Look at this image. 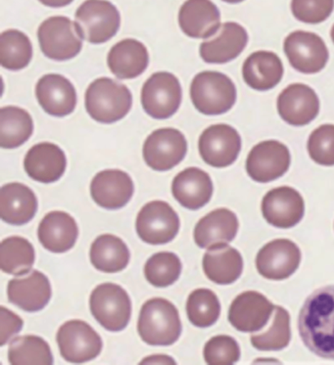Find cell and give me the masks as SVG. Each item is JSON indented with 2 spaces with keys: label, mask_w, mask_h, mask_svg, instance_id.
<instances>
[{
  "label": "cell",
  "mask_w": 334,
  "mask_h": 365,
  "mask_svg": "<svg viewBox=\"0 0 334 365\" xmlns=\"http://www.w3.org/2000/svg\"><path fill=\"white\" fill-rule=\"evenodd\" d=\"M298 328L304 345L315 356L334 361V285L318 289L305 301Z\"/></svg>",
  "instance_id": "cell-1"
},
{
  "label": "cell",
  "mask_w": 334,
  "mask_h": 365,
  "mask_svg": "<svg viewBox=\"0 0 334 365\" xmlns=\"http://www.w3.org/2000/svg\"><path fill=\"white\" fill-rule=\"evenodd\" d=\"M141 340L150 346H171L181 334L177 308L162 298L147 301L141 308L138 323Z\"/></svg>",
  "instance_id": "cell-2"
},
{
  "label": "cell",
  "mask_w": 334,
  "mask_h": 365,
  "mask_svg": "<svg viewBox=\"0 0 334 365\" xmlns=\"http://www.w3.org/2000/svg\"><path fill=\"white\" fill-rule=\"evenodd\" d=\"M133 97L130 89L109 78H100L88 86L86 109L96 122L113 123L131 111Z\"/></svg>",
  "instance_id": "cell-3"
},
{
  "label": "cell",
  "mask_w": 334,
  "mask_h": 365,
  "mask_svg": "<svg viewBox=\"0 0 334 365\" xmlns=\"http://www.w3.org/2000/svg\"><path fill=\"white\" fill-rule=\"evenodd\" d=\"M235 83L228 76L214 71L199 73L192 81V103L202 114L217 115L230 111L236 101Z\"/></svg>",
  "instance_id": "cell-4"
},
{
  "label": "cell",
  "mask_w": 334,
  "mask_h": 365,
  "mask_svg": "<svg viewBox=\"0 0 334 365\" xmlns=\"http://www.w3.org/2000/svg\"><path fill=\"white\" fill-rule=\"evenodd\" d=\"M75 18L79 35L91 43H106L120 28V13L107 0H86L79 7Z\"/></svg>",
  "instance_id": "cell-5"
},
{
  "label": "cell",
  "mask_w": 334,
  "mask_h": 365,
  "mask_svg": "<svg viewBox=\"0 0 334 365\" xmlns=\"http://www.w3.org/2000/svg\"><path fill=\"white\" fill-rule=\"evenodd\" d=\"M89 306L96 322L112 332H119L127 327L131 315L130 296L121 286L104 283L91 293Z\"/></svg>",
  "instance_id": "cell-6"
},
{
  "label": "cell",
  "mask_w": 334,
  "mask_h": 365,
  "mask_svg": "<svg viewBox=\"0 0 334 365\" xmlns=\"http://www.w3.org/2000/svg\"><path fill=\"white\" fill-rule=\"evenodd\" d=\"M38 36L41 51L55 61L72 59L83 48V38L79 35L76 23L63 16L44 21L39 26Z\"/></svg>",
  "instance_id": "cell-7"
},
{
  "label": "cell",
  "mask_w": 334,
  "mask_h": 365,
  "mask_svg": "<svg viewBox=\"0 0 334 365\" xmlns=\"http://www.w3.org/2000/svg\"><path fill=\"white\" fill-rule=\"evenodd\" d=\"M181 97L183 91L177 77L167 72L155 73L144 83L141 104L150 117L165 120L178 112Z\"/></svg>",
  "instance_id": "cell-8"
},
{
  "label": "cell",
  "mask_w": 334,
  "mask_h": 365,
  "mask_svg": "<svg viewBox=\"0 0 334 365\" xmlns=\"http://www.w3.org/2000/svg\"><path fill=\"white\" fill-rule=\"evenodd\" d=\"M60 353L66 361L84 364L97 358L102 350L101 337L91 325L81 320H71L57 333Z\"/></svg>",
  "instance_id": "cell-9"
},
{
  "label": "cell",
  "mask_w": 334,
  "mask_h": 365,
  "mask_svg": "<svg viewBox=\"0 0 334 365\" xmlns=\"http://www.w3.org/2000/svg\"><path fill=\"white\" fill-rule=\"evenodd\" d=\"M180 225L177 212L163 201L146 204L138 212L136 223L139 238L151 245H163L173 241Z\"/></svg>",
  "instance_id": "cell-10"
},
{
  "label": "cell",
  "mask_w": 334,
  "mask_h": 365,
  "mask_svg": "<svg viewBox=\"0 0 334 365\" xmlns=\"http://www.w3.org/2000/svg\"><path fill=\"white\" fill-rule=\"evenodd\" d=\"M188 143L185 135L176 128L153 131L143 145V158L147 165L157 172L172 170L185 159Z\"/></svg>",
  "instance_id": "cell-11"
},
{
  "label": "cell",
  "mask_w": 334,
  "mask_h": 365,
  "mask_svg": "<svg viewBox=\"0 0 334 365\" xmlns=\"http://www.w3.org/2000/svg\"><path fill=\"white\" fill-rule=\"evenodd\" d=\"M290 162V152L285 144L277 140L263 141L250 151L246 170L252 180L267 183L283 177Z\"/></svg>",
  "instance_id": "cell-12"
},
{
  "label": "cell",
  "mask_w": 334,
  "mask_h": 365,
  "mask_svg": "<svg viewBox=\"0 0 334 365\" xmlns=\"http://www.w3.org/2000/svg\"><path fill=\"white\" fill-rule=\"evenodd\" d=\"M283 48L292 67L303 73L320 72L330 57L323 38L309 31H293L285 38Z\"/></svg>",
  "instance_id": "cell-13"
},
{
  "label": "cell",
  "mask_w": 334,
  "mask_h": 365,
  "mask_svg": "<svg viewBox=\"0 0 334 365\" xmlns=\"http://www.w3.org/2000/svg\"><path fill=\"white\" fill-rule=\"evenodd\" d=\"M199 153L206 164L214 168L233 165L241 150V138L235 128L214 125L206 128L199 138Z\"/></svg>",
  "instance_id": "cell-14"
},
{
  "label": "cell",
  "mask_w": 334,
  "mask_h": 365,
  "mask_svg": "<svg viewBox=\"0 0 334 365\" xmlns=\"http://www.w3.org/2000/svg\"><path fill=\"white\" fill-rule=\"evenodd\" d=\"M301 262V251L289 239H275L263 247L257 255L258 272L270 280L290 277Z\"/></svg>",
  "instance_id": "cell-15"
},
{
  "label": "cell",
  "mask_w": 334,
  "mask_h": 365,
  "mask_svg": "<svg viewBox=\"0 0 334 365\" xmlns=\"http://www.w3.org/2000/svg\"><path fill=\"white\" fill-rule=\"evenodd\" d=\"M304 212L301 194L288 186L273 189L263 198V217L275 227H295L303 219Z\"/></svg>",
  "instance_id": "cell-16"
},
{
  "label": "cell",
  "mask_w": 334,
  "mask_h": 365,
  "mask_svg": "<svg viewBox=\"0 0 334 365\" xmlns=\"http://www.w3.org/2000/svg\"><path fill=\"white\" fill-rule=\"evenodd\" d=\"M281 119L291 125L301 127L311 123L320 112V101L314 89L303 83L288 86L278 99Z\"/></svg>",
  "instance_id": "cell-17"
},
{
  "label": "cell",
  "mask_w": 334,
  "mask_h": 365,
  "mask_svg": "<svg viewBox=\"0 0 334 365\" xmlns=\"http://www.w3.org/2000/svg\"><path fill=\"white\" fill-rule=\"evenodd\" d=\"M273 309L275 306L263 294L247 291L231 303L228 320L241 332H255L267 325Z\"/></svg>",
  "instance_id": "cell-18"
},
{
  "label": "cell",
  "mask_w": 334,
  "mask_h": 365,
  "mask_svg": "<svg viewBox=\"0 0 334 365\" xmlns=\"http://www.w3.org/2000/svg\"><path fill=\"white\" fill-rule=\"evenodd\" d=\"M135 186L130 175L120 170L97 173L91 185V194L98 206L106 210L123 208L131 201Z\"/></svg>",
  "instance_id": "cell-19"
},
{
  "label": "cell",
  "mask_w": 334,
  "mask_h": 365,
  "mask_svg": "<svg viewBox=\"0 0 334 365\" xmlns=\"http://www.w3.org/2000/svg\"><path fill=\"white\" fill-rule=\"evenodd\" d=\"M8 300L18 308L36 312L46 308L51 298V285L49 278L39 270L24 277L10 280L7 287Z\"/></svg>",
  "instance_id": "cell-20"
},
{
  "label": "cell",
  "mask_w": 334,
  "mask_h": 365,
  "mask_svg": "<svg viewBox=\"0 0 334 365\" xmlns=\"http://www.w3.org/2000/svg\"><path fill=\"white\" fill-rule=\"evenodd\" d=\"M36 98L49 115L65 117L75 110L77 93L71 81L61 75L44 76L36 88Z\"/></svg>",
  "instance_id": "cell-21"
},
{
  "label": "cell",
  "mask_w": 334,
  "mask_h": 365,
  "mask_svg": "<svg viewBox=\"0 0 334 365\" xmlns=\"http://www.w3.org/2000/svg\"><path fill=\"white\" fill-rule=\"evenodd\" d=\"M67 167L65 153L54 143H43L31 147L24 160L29 177L41 183L59 180Z\"/></svg>",
  "instance_id": "cell-22"
},
{
  "label": "cell",
  "mask_w": 334,
  "mask_h": 365,
  "mask_svg": "<svg viewBox=\"0 0 334 365\" xmlns=\"http://www.w3.org/2000/svg\"><path fill=\"white\" fill-rule=\"evenodd\" d=\"M181 31L192 38H208L219 31L221 14L211 0H186L178 13Z\"/></svg>",
  "instance_id": "cell-23"
},
{
  "label": "cell",
  "mask_w": 334,
  "mask_h": 365,
  "mask_svg": "<svg viewBox=\"0 0 334 365\" xmlns=\"http://www.w3.org/2000/svg\"><path fill=\"white\" fill-rule=\"evenodd\" d=\"M238 227L235 212L226 208L215 210L197 223L194 228V241L202 249L225 245L236 238Z\"/></svg>",
  "instance_id": "cell-24"
},
{
  "label": "cell",
  "mask_w": 334,
  "mask_h": 365,
  "mask_svg": "<svg viewBox=\"0 0 334 365\" xmlns=\"http://www.w3.org/2000/svg\"><path fill=\"white\" fill-rule=\"evenodd\" d=\"M248 43L246 29L238 23L223 24L219 35L200 46V56L210 64H225L236 59Z\"/></svg>",
  "instance_id": "cell-25"
},
{
  "label": "cell",
  "mask_w": 334,
  "mask_h": 365,
  "mask_svg": "<svg viewBox=\"0 0 334 365\" xmlns=\"http://www.w3.org/2000/svg\"><path fill=\"white\" fill-rule=\"evenodd\" d=\"M172 192L181 206L191 211H196L211 200V178L198 168H188L178 173L173 180Z\"/></svg>",
  "instance_id": "cell-26"
},
{
  "label": "cell",
  "mask_w": 334,
  "mask_h": 365,
  "mask_svg": "<svg viewBox=\"0 0 334 365\" xmlns=\"http://www.w3.org/2000/svg\"><path fill=\"white\" fill-rule=\"evenodd\" d=\"M39 242L52 253L71 250L79 236L77 222L65 212H51L41 220L38 230Z\"/></svg>",
  "instance_id": "cell-27"
},
{
  "label": "cell",
  "mask_w": 334,
  "mask_h": 365,
  "mask_svg": "<svg viewBox=\"0 0 334 365\" xmlns=\"http://www.w3.org/2000/svg\"><path fill=\"white\" fill-rule=\"evenodd\" d=\"M38 211V199L27 185L8 183L0 191V215L4 222L12 225L30 222Z\"/></svg>",
  "instance_id": "cell-28"
},
{
  "label": "cell",
  "mask_w": 334,
  "mask_h": 365,
  "mask_svg": "<svg viewBox=\"0 0 334 365\" xmlns=\"http://www.w3.org/2000/svg\"><path fill=\"white\" fill-rule=\"evenodd\" d=\"M146 47L136 39L127 38L115 44L108 54L110 71L120 80H131L144 73L148 66Z\"/></svg>",
  "instance_id": "cell-29"
},
{
  "label": "cell",
  "mask_w": 334,
  "mask_h": 365,
  "mask_svg": "<svg viewBox=\"0 0 334 365\" xmlns=\"http://www.w3.org/2000/svg\"><path fill=\"white\" fill-rule=\"evenodd\" d=\"M283 65L273 52L257 51L250 55L242 67L244 81L258 91H270L278 86L283 77Z\"/></svg>",
  "instance_id": "cell-30"
},
{
  "label": "cell",
  "mask_w": 334,
  "mask_h": 365,
  "mask_svg": "<svg viewBox=\"0 0 334 365\" xmlns=\"http://www.w3.org/2000/svg\"><path fill=\"white\" fill-rule=\"evenodd\" d=\"M203 269L206 277L216 284H231L241 277L243 259L236 249L228 244L213 247L204 255Z\"/></svg>",
  "instance_id": "cell-31"
},
{
  "label": "cell",
  "mask_w": 334,
  "mask_h": 365,
  "mask_svg": "<svg viewBox=\"0 0 334 365\" xmlns=\"http://www.w3.org/2000/svg\"><path fill=\"white\" fill-rule=\"evenodd\" d=\"M128 246L117 236L104 235L97 237L91 248V261L97 270L116 273L125 269L130 262Z\"/></svg>",
  "instance_id": "cell-32"
},
{
  "label": "cell",
  "mask_w": 334,
  "mask_h": 365,
  "mask_svg": "<svg viewBox=\"0 0 334 365\" xmlns=\"http://www.w3.org/2000/svg\"><path fill=\"white\" fill-rule=\"evenodd\" d=\"M31 115L21 108L8 106L0 110V146L15 149L27 143L33 135Z\"/></svg>",
  "instance_id": "cell-33"
},
{
  "label": "cell",
  "mask_w": 334,
  "mask_h": 365,
  "mask_svg": "<svg viewBox=\"0 0 334 365\" xmlns=\"http://www.w3.org/2000/svg\"><path fill=\"white\" fill-rule=\"evenodd\" d=\"M36 254L27 239L12 236L4 239L0 246V267L8 274H27L35 264Z\"/></svg>",
  "instance_id": "cell-34"
},
{
  "label": "cell",
  "mask_w": 334,
  "mask_h": 365,
  "mask_svg": "<svg viewBox=\"0 0 334 365\" xmlns=\"http://www.w3.org/2000/svg\"><path fill=\"white\" fill-rule=\"evenodd\" d=\"M8 361L13 365H51L54 356L43 338L22 336L10 344Z\"/></svg>",
  "instance_id": "cell-35"
},
{
  "label": "cell",
  "mask_w": 334,
  "mask_h": 365,
  "mask_svg": "<svg viewBox=\"0 0 334 365\" xmlns=\"http://www.w3.org/2000/svg\"><path fill=\"white\" fill-rule=\"evenodd\" d=\"M33 47L22 31L8 30L0 36V63L10 71H19L30 64Z\"/></svg>",
  "instance_id": "cell-36"
},
{
  "label": "cell",
  "mask_w": 334,
  "mask_h": 365,
  "mask_svg": "<svg viewBox=\"0 0 334 365\" xmlns=\"http://www.w3.org/2000/svg\"><path fill=\"white\" fill-rule=\"evenodd\" d=\"M290 315L283 307H275L270 327L261 333L251 336V344L259 351H280L290 342Z\"/></svg>",
  "instance_id": "cell-37"
},
{
  "label": "cell",
  "mask_w": 334,
  "mask_h": 365,
  "mask_svg": "<svg viewBox=\"0 0 334 365\" xmlns=\"http://www.w3.org/2000/svg\"><path fill=\"white\" fill-rule=\"evenodd\" d=\"M189 322L194 327L207 328L219 319L221 304L216 294L209 289H197L189 295L186 303Z\"/></svg>",
  "instance_id": "cell-38"
},
{
  "label": "cell",
  "mask_w": 334,
  "mask_h": 365,
  "mask_svg": "<svg viewBox=\"0 0 334 365\" xmlns=\"http://www.w3.org/2000/svg\"><path fill=\"white\" fill-rule=\"evenodd\" d=\"M181 273V259L177 255L170 252L153 255L144 267V274L147 281L158 288H165L173 284L180 278Z\"/></svg>",
  "instance_id": "cell-39"
},
{
  "label": "cell",
  "mask_w": 334,
  "mask_h": 365,
  "mask_svg": "<svg viewBox=\"0 0 334 365\" xmlns=\"http://www.w3.org/2000/svg\"><path fill=\"white\" fill-rule=\"evenodd\" d=\"M241 359L238 342L230 336H216L204 346V359L210 365L235 364Z\"/></svg>",
  "instance_id": "cell-40"
},
{
  "label": "cell",
  "mask_w": 334,
  "mask_h": 365,
  "mask_svg": "<svg viewBox=\"0 0 334 365\" xmlns=\"http://www.w3.org/2000/svg\"><path fill=\"white\" fill-rule=\"evenodd\" d=\"M308 152L313 161L322 165H334V125H323L308 140Z\"/></svg>",
  "instance_id": "cell-41"
},
{
  "label": "cell",
  "mask_w": 334,
  "mask_h": 365,
  "mask_svg": "<svg viewBox=\"0 0 334 365\" xmlns=\"http://www.w3.org/2000/svg\"><path fill=\"white\" fill-rule=\"evenodd\" d=\"M334 9V0H292L294 17L301 22L319 24L328 19Z\"/></svg>",
  "instance_id": "cell-42"
},
{
  "label": "cell",
  "mask_w": 334,
  "mask_h": 365,
  "mask_svg": "<svg viewBox=\"0 0 334 365\" xmlns=\"http://www.w3.org/2000/svg\"><path fill=\"white\" fill-rule=\"evenodd\" d=\"M1 309V333H0V346L6 345L8 341L22 330L23 320L14 312L4 307Z\"/></svg>",
  "instance_id": "cell-43"
},
{
  "label": "cell",
  "mask_w": 334,
  "mask_h": 365,
  "mask_svg": "<svg viewBox=\"0 0 334 365\" xmlns=\"http://www.w3.org/2000/svg\"><path fill=\"white\" fill-rule=\"evenodd\" d=\"M74 0H39L44 5L49 7H64L70 4H72Z\"/></svg>",
  "instance_id": "cell-44"
},
{
  "label": "cell",
  "mask_w": 334,
  "mask_h": 365,
  "mask_svg": "<svg viewBox=\"0 0 334 365\" xmlns=\"http://www.w3.org/2000/svg\"><path fill=\"white\" fill-rule=\"evenodd\" d=\"M223 1L228 2V4H239V2H242L243 0H223Z\"/></svg>",
  "instance_id": "cell-45"
},
{
  "label": "cell",
  "mask_w": 334,
  "mask_h": 365,
  "mask_svg": "<svg viewBox=\"0 0 334 365\" xmlns=\"http://www.w3.org/2000/svg\"><path fill=\"white\" fill-rule=\"evenodd\" d=\"M330 36H331V39H333V41L334 43V25H333V29H331Z\"/></svg>",
  "instance_id": "cell-46"
}]
</instances>
